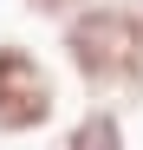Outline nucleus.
Instances as JSON below:
<instances>
[{
    "label": "nucleus",
    "mask_w": 143,
    "mask_h": 150,
    "mask_svg": "<svg viewBox=\"0 0 143 150\" xmlns=\"http://www.w3.org/2000/svg\"><path fill=\"white\" fill-rule=\"evenodd\" d=\"M85 7H98V0H26V13H39V20H59V26H65L72 13H85Z\"/></svg>",
    "instance_id": "nucleus-4"
},
{
    "label": "nucleus",
    "mask_w": 143,
    "mask_h": 150,
    "mask_svg": "<svg viewBox=\"0 0 143 150\" xmlns=\"http://www.w3.org/2000/svg\"><path fill=\"white\" fill-rule=\"evenodd\" d=\"M59 52L91 91H117V98H143V39L130 33V20L117 13V0L72 13L59 26Z\"/></svg>",
    "instance_id": "nucleus-1"
},
{
    "label": "nucleus",
    "mask_w": 143,
    "mask_h": 150,
    "mask_svg": "<svg viewBox=\"0 0 143 150\" xmlns=\"http://www.w3.org/2000/svg\"><path fill=\"white\" fill-rule=\"evenodd\" d=\"M59 111V79L20 39H0V137H33Z\"/></svg>",
    "instance_id": "nucleus-2"
},
{
    "label": "nucleus",
    "mask_w": 143,
    "mask_h": 150,
    "mask_svg": "<svg viewBox=\"0 0 143 150\" xmlns=\"http://www.w3.org/2000/svg\"><path fill=\"white\" fill-rule=\"evenodd\" d=\"M117 13H124V20H130V33L143 39V0H117Z\"/></svg>",
    "instance_id": "nucleus-5"
},
{
    "label": "nucleus",
    "mask_w": 143,
    "mask_h": 150,
    "mask_svg": "<svg viewBox=\"0 0 143 150\" xmlns=\"http://www.w3.org/2000/svg\"><path fill=\"white\" fill-rule=\"evenodd\" d=\"M59 150H130L124 144V117H117L111 105H91L72 117V131L59 137Z\"/></svg>",
    "instance_id": "nucleus-3"
}]
</instances>
